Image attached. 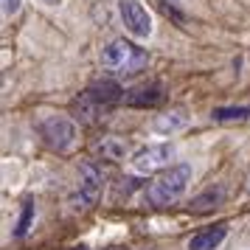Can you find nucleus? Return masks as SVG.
I'll use <instances>...</instances> for the list:
<instances>
[{"mask_svg": "<svg viewBox=\"0 0 250 250\" xmlns=\"http://www.w3.org/2000/svg\"><path fill=\"white\" fill-rule=\"evenodd\" d=\"M188 183H191V166L188 163H174L149 183L146 191H144V200L152 208H169L171 203H177L186 194Z\"/></svg>", "mask_w": 250, "mask_h": 250, "instance_id": "obj_1", "label": "nucleus"}, {"mask_svg": "<svg viewBox=\"0 0 250 250\" xmlns=\"http://www.w3.org/2000/svg\"><path fill=\"white\" fill-rule=\"evenodd\" d=\"M149 54L135 42L126 40H113L110 45L102 51V68L115 73V76H135L141 70H146Z\"/></svg>", "mask_w": 250, "mask_h": 250, "instance_id": "obj_2", "label": "nucleus"}, {"mask_svg": "<svg viewBox=\"0 0 250 250\" xmlns=\"http://www.w3.org/2000/svg\"><path fill=\"white\" fill-rule=\"evenodd\" d=\"M104 191V171L96 160H84L79 166V183H76V191L70 194V211H87L99 203V197Z\"/></svg>", "mask_w": 250, "mask_h": 250, "instance_id": "obj_3", "label": "nucleus"}, {"mask_svg": "<svg viewBox=\"0 0 250 250\" xmlns=\"http://www.w3.org/2000/svg\"><path fill=\"white\" fill-rule=\"evenodd\" d=\"M37 132L42 138V144L54 152H70L76 146V138H79V126L73 124L65 115H48L37 124Z\"/></svg>", "mask_w": 250, "mask_h": 250, "instance_id": "obj_4", "label": "nucleus"}, {"mask_svg": "<svg viewBox=\"0 0 250 250\" xmlns=\"http://www.w3.org/2000/svg\"><path fill=\"white\" fill-rule=\"evenodd\" d=\"M169 160H171V146L169 144H152V146L138 149L132 160H129V169L146 177V174H160L163 169H169Z\"/></svg>", "mask_w": 250, "mask_h": 250, "instance_id": "obj_5", "label": "nucleus"}, {"mask_svg": "<svg viewBox=\"0 0 250 250\" xmlns=\"http://www.w3.org/2000/svg\"><path fill=\"white\" fill-rule=\"evenodd\" d=\"M118 14L121 23L135 40H146L152 34V17L141 0H118Z\"/></svg>", "mask_w": 250, "mask_h": 250, "instance_id": "obj_6", "label": "nucleus"}, {"mask_svg": "<svg viewBox=\"0 0 250 250\" xmlns=\"http://www.w3.org/2000/svg\"><path fill=\"white\" fill-rule=\"evenodd\" d=\"M163 102V84L160 82H146V84H135L124 90V104L126 107H138V110H146L155 104Z\"/></svg>", "mask_w": 250, "mask_h": 250, "instance_id": "obj_7", "label": "nucleus"}, {"mask_svg": "<svg viewBox=\"0 0 250 250\" xmlns=\"http://www.w3.org/2000/svg\"><path fill=\"white\" fill-rule=\"evenodd\" d=\"M73 115L79 118L82 124L93 126V124H102L104 118L110 115V107H104V104H99L96 99H90L87 93H82L79 99L73 102Z\"/></svg>", "mask_w": 250, "mask_h": 250, "instance_id": "obj_8", "label": "nucleus"}, {"mask_svg": "<svg viewBox=\"0 0 250 250\" xmlns=\"http://www.w3.org/2000/svg\"><path fill=\"white\" fill-rule=\"evenodd\" d=\"M87 96L90 99H96L99 104H104V107H110L113 110L118 102H124V90L118 87V82H113V79H102V82H93L90 87H87Z\"/></svg>", "mask_w": 250, "mask_h": 250, "instance_id": "obj_9", "label": "nucleus"}, {"mask_svg": "<svg viewBox=\"0 0 250 250\" xmlns=\"http://www.w3.org/2000/svg\"><path fill=\"white\" fill-rule=\"evenodd\" d=\"M228 236V225L219 222V225H211V228H203L200 233H194L188 239V250H216L222 245V239Z\"/></svg>", "mask_w": 250, "mask_h": 250, "instance_id": "obj_10", "label": "nucleus"}, {"mask_svg": "<svg viewBox=\"0 0 250 250\" xmlns=\"http://www.w3.org/2000/svg\"><path fill=\"white\" fill-rule=\"evenodd\" d=\"M93 155H99L102 160H110V163H118V160H124L129 155V146H126L124 138L107 135V138L93 144Z\"/></svg>", "mask_w": 250, "mask_h": 250, "instance_id": "obj_11", "label": "nucleus"}, {"mask_svg": "<svg viewBox=\"0 0 250 250\" xmlns=\"http://www.w3.org/2000/svg\"><path fill=\"white\" fill-rule=\"evenodd\" d=\"M186 124H188V115L183 113V110H171V113L155 118V129H158V132H177V129H183Z\"/></svg>", "mask_w": 250, "mask_h": 250, "instance_id": "obj_12", "label": "nucleus"}, {"mask_svg": "<svg viewBox=\"0 0 250 250\" xmlns=\"http://www.w3.org/2000/svg\"><path fill=\"white\" fill-rule=\"evenodd\" d=\"M222 200H225V188H222V186L208 188L205 194H200V197L191 200V211H211L216 205H222Z\"/></svg>", "mask_w": 250, "mask_h": 250, "instance_id": "obj_13", "label": "nucleus"}, {"mask_svg": "<svg viewBox=\"0 0 250 250\" xmlns=\"http://www.w3.org/2000/svg\"><path fill=\"white\" fill-rule=\"evenodd\" d=\"M214 121L219 124H230V121H245L250 118V107H216L214 113H211Z\"/></svg>", "mask_w": 250, "mask_h": 250, "instance_id": "obj_14", "label": "nucleus"}, {"mask_svg": "<svg viewBox=\"0 0 250 250\" xmlns=\"http://www.w3.org/2000/svg\"><path fill=\"white\" fill-rule=\"evenodd\" d=\"M31 219H34V205L25 203V205H23V216H20V222H17L14 236H25V233H28V225H31Z\"/></svg>", "mask_w": 250, "mask_h": 250, "instance_id": "obj_15", "label": "nucleus"}, {"mask_svg": "<svg viewBox=\"0 0 250 250\" xmlns=\"http://www.w3.org/2000/svg\"><path fill=\"white\" fill-rule=\"evenodd\" d=\"M20 12V0H3V14L12 17V14Z\"/></svg>", "mask_w": 250, "mask_h": 250, "instance_id": "obj_16", "label": "nucleus"}, {"mask_svg": "<svg viewBox=\"0 0 250 250\" xmlns=\"http://www.w3.org/2000/svg\"><path fill=\"white\" fill-rule=\"evenodd\" d=\"M40 3H45V6H59L62 0H40Z\"/></svg>", "mask_w": 250, "mask_h": 250, "instance_id": "obj_17", "label": "nucleus"}, {"mask_svg": "<svg viewBox=\"0 0 250 250\" xmlns=\"http://www.w3.org/2000/svg\"><path fill=\"white\" fill-rule=\"evenodd\" d=\"M70 250H87V248H84V245H82V248H70Z\"/></svg>", "mask_w": 250, "mask_h": 250, "instance_id": "obj_18", "label": "nucleus"}, {"mask_svg": "<svg viewBox=\"0 0 250 250\" xmlns=\"http://www.w3.org/2000/svg\"><path fill=\"white\" fill-rule=\"evenodd\" d=\"M163 3H174V0H163Z\"/></svg>", "mask_w": 250, "mask_h": 250, "instance_id": "obj_19", "label": "nucleus"}]
</instances>
